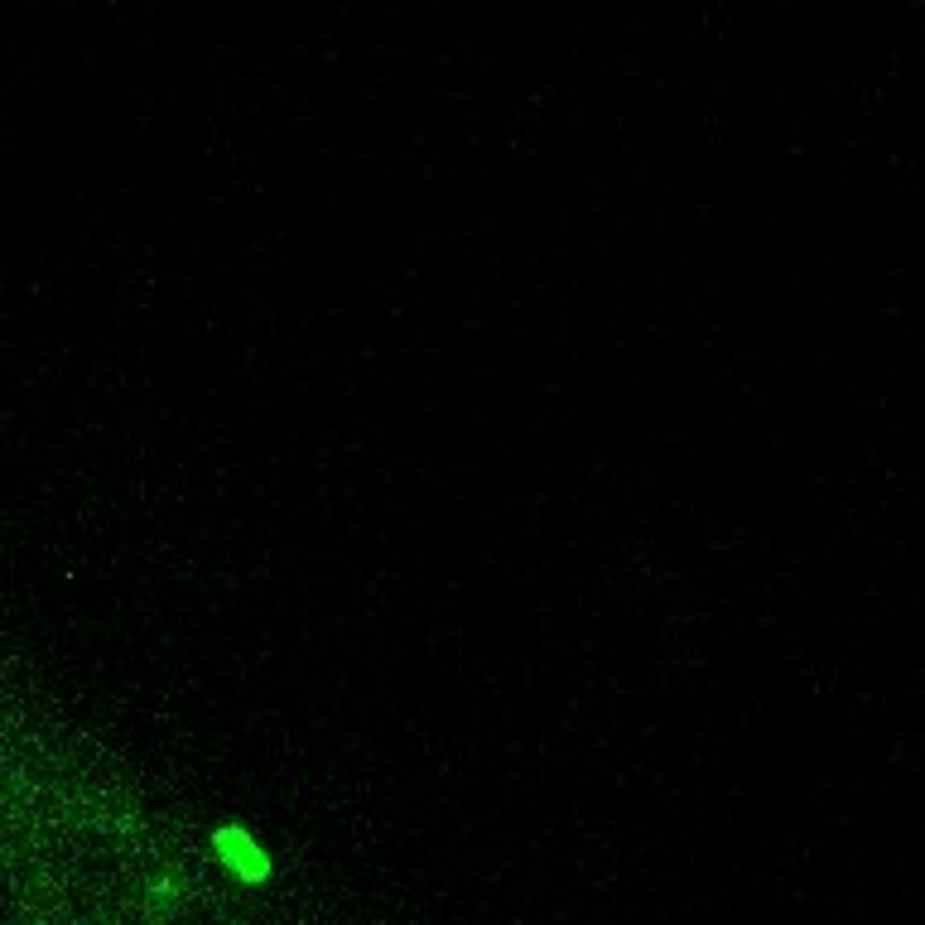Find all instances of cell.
<instances>
[{
  "instance_id": "obj_1",
  "label": "cell",
  "mask_w": 925,
  "mask_h": 925,
  "mask_svg": "<svg viewBox=\"0 0 925 925\" xmlns=\"http://www.w3.org/2000/svg\"><path fill=\"white\" fill-rule=\"evenodd\" d=\"M217 848H222V858L237 863L246 877H265V858L256 853V844H251L241 829H222V834H217Z\"/></svg>"
}]
</instances>
